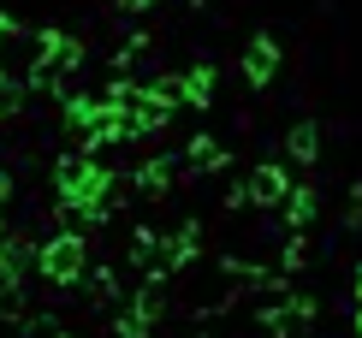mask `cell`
<instances>
[{
    "instance_id": "obj_3",
    "label": "cell",
    "mask_w": 362,
    "mask_h": 338,
    "mask_svg": "<svg viewBox=\"0 0 362 338\" xmlns=\"http://www.w3.org/2000/svg\"><path fill=\"white\" fill-rule=\"evenodd\" d=\"M279 214H285V226L309 232V226H315V214H321V190H315V184H297V178H291V190H285Z\"/></svg>"
},
{
    "instance_id": "obj_5",
    "label": "cell",
    "mask_w": 362,
    "mask_h": 338,
    "mask_svg": "<svg viewBox=\"0 0 362 338\" xmlns=\"http://www.w3.org/2000/svg\"><path fill=\"white\" fill-rule=\"evenodd\" d=\"M185 161H190V173H220V166L232 161V155H226V143H220V136L196 131V136H190V148H185Z\"/></svg>"
},
{
    "instance_id": "obj_9",
    "label": "cell",
    "mask_w": 362,
    "mask_h": 338,
    "mask_svg": "<svg viewBox=\"0 0 362 338\" xmlns=\"http://www.w3.org/2000/svg\"><path fill=\"white\" fill-rule=\"evenodd\" d=\"M48 267H54V273H78V243H71V238H66V243H54Z\"/></svg>"
},
{
    "instance_id": "obj_7",
    "label": "cell",
    "mask_w": 362,
    "mask_h": 338,
    "mask_svg": "<svg viewBox=\"0 0 362 338\" xmlns=\"http://www.w3.org/2000/svg\"><path fill=\"white\" fill-rule=\"evenodd\" d=\"M185 101H190V107H208V101H214V66H190V71H185Z\"/></svg>"
},
{
    "instance_id": "obj_12",
    "label": "cell",
    "mask_w": 362,
    "mask_h": 338,
    "mask_svg": "<svg viewBox=\"0 0 362 338\" xmlns=\"http://www.w3.org/2000/svg\"><path fill=\"white\" fill-rule=\"evenodd\" d=\"M351 332L362 338V303H356V309H351Z\"/></svg>"
},
{
    "instance_id": "obj_1",
    "label": "cell",
    "mask_w": 362,
    "mask_h": 338,
    "mask_svg": "<svg viewBox=\"0 0 362 338\" xmlns=\"http://www.w3.org/2000/svg\"><path fill=\"white\" fill-rule=\"evenodd\" d=\"M279 59H285L279 36H274V30H255V36L244 42V66H238V71H244L250 89H267V83L279 78Z\"/></svg>"
},
{
    "instance_id": "obj_11",
    "label": "cell",
    "mask_w": 362,
    "mask_h": 338,
    "mask_svg": "<svg viewBox=\"0 0 362 338\" xmlns=\"http://www.w3.org/2000/svg\"><path fill=\"white\" fill-rule=\"evenodd\" d=\"M351 303H362V267L351 273Z\"/></svg>"
},
{
    "instance_id": "obj_10",
    "label": "cell",
    "mask_w": 362,
    "mask_h": 338,
    "mask_svg": "<svg viewBox=\"0 0 362 338\" xmlns=\"http://www.w3.org/2000/svg\"><path fill=\"white\" fill-rule=\"evenodd\" d=\"M143 184H148V190H160V184H167V161H148L143 166Z\"/></svg>"
},
{
    "instance_id": "obj_6",
    "label": "cell",
    "mask_w": 362,
    "mask_h": 338,
    "mask_svg": "<svg viewBox=\"0 0 362 338\" xmlns=\"http://www.w3.org/2000/svg\"><path fill=\"white\" fill-rule=\"evenodd\" d=\"M160 250H167V267H190V261L196 255H202V226H178V232H173V243H160Z\"/></svg>"
},
{
    "instance_id": "obj_2",
    "label": "cell",
    "mask_w": 362,
    "mask_h": 338,
    "mask_svg": "<svg viewBox=\"0 0 362 338\" xmlns=\"http://www.w3.org/2000/svg\"><path fill=\"white\" fill-rule=\"evenodd\" d=\"M244 190H250V208H279L285 190H291V166L285 161H255L244 173Z\"/></svg>"
},
{
    "instance_id": "obj_4",
    "label": "cell",
    "mask_w": 362,
    "mask_h": 338,
    "mask_svg": "<svg viewBox=\"0 0 362 338\" xmlns=\"http://www.w3.org/2000/svg\"><path fill=\"white\" fill-rule=\"evenodd\" d=\"M285 155L297 166H315L321 161V125H315V119H297V125L285 131Z\"/></svg>"
},
{
    "instance_id": "obj_8",
    "label": "cell",
    "mask_w": 362,
    "mask_h": 338,
    "mask_svg": "<svg viewBox=\"0 0 362 338\" xmlns=\"http://www.w3.org/2000/svg\"><path fill=\"white\" fill-rule=\"evenodd\" d=\"M303 261H309V238H303V232H297V226H291V232L279 238V267H285V273H297V267H303Z\"/></svg>"
},
{
    "instance_id": "obj_13",
    "label": "cell",
    "mask_w": 362,
    "mask_h": 338,
    "mask_svg": "<svg viewBox=\"0 0 362 338\" xmlns=\"http://www.w3.org/2000/svg\"><path fill=\"white\" fill-rule=\"evenodd\" d=\"M131 6H155V0H131Z\"/></svg>"
}]
</instances>
